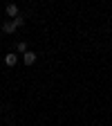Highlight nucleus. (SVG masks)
<instances>
[{
    "instance_id": "obj_1",
    "label": "nucleus",
    "mask_w": 112,
    "mask_h": 126,
    "mask_svg": "<svg viewBox=\"0 0 112 126\" xmlns=\"http://www.w3.org/2000/svg\"><path fill=\"white\" fill-rule=\"evenodd\" d=\"M7 16H9V18H18V16H20V11H18V5H7Z\"/></svg>"
},
{
    "instance_id": "obj_2",
    "label": "nucleus",
    "mask_w": 112,
    "mask_h": 126,
    "mask_svg": "<svg viewBox=\"0 0 112 126\" xmlns=\"http://www.w3.org/2000/svg\"><path fill=\"white\" fill-rule=\"evenodd\" d=\"M16 29H18V25H16L13 20H7V23L2 25V32H5V34H13Z\"/></svg>"
},
{
    "instance_id": "obj_3",
    "label": "nucleus",
    "mask_w": 112,
    "mask_h": 126,
    "mask_svg": "<svg viewBox=\"0 0 112 126\" xmlns=\"http://www.w3.org/2000/svg\"><path fill=\"white\" fill-rule=\"evenodd\" d=\"M36 54L34 52H27V54H23V61H25V65H34V63H36Z\"/></svg>"
},
{
    "instance_id": "obj_4",
    "label": "nucleus",
    "mask_w": 112,
    "mask_h": 126,
    "mask_svg": "<svg viewBox=\"0 0 112 126\" xmlns=\"http://www.w3.org/2000/svg\"><path fill=\"white\" fill-rule=\"evenodd\" d=\"M16 63H18V56H16V54H5V65L13 68Z\"/></svg>"
},
{
    "instance_id": "obj_5",
    "label": "nucleus",
    "mask_w": 112,
    "mask_h": 126,
    "mask_svg": "<svg viewBox=\"0 0 112 126\" xmlns=\"http://www.w3.org/2000/svg\"><path fill=\"white\" fill-rule=\"evenodd\" d=\"M16 50H18V52H23V54H27L29 50H27V43L25 41H18V43H16Z\"/></svg>"
},
{
    "instance_id": "obj_6",
    "label": "nucleus",
    "mask_w": 112,
    "mask_h": 126,
    "mask_svg": "<svg viewBox=\"0 0 112 126\" xmlns=\"http://www.w3.org/2000/svg\"><path fill=\"white\" fill-rule=\"evenodd\" d=\"M13 23L18 25V27H23V25H25V18H23V16H18V18H13Z\"/></svg>"
}]
</instances>
